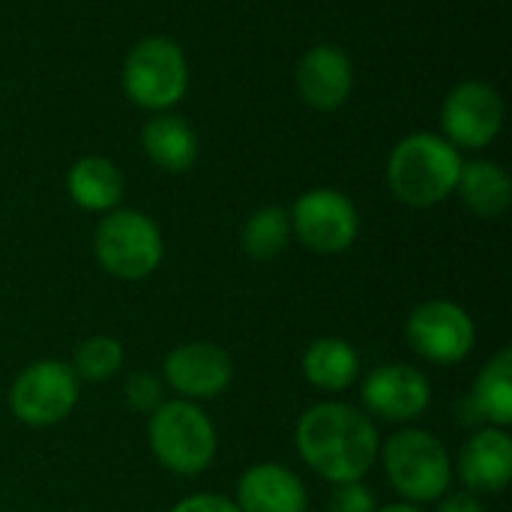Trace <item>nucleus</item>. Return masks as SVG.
<instances>
[{"label": "nucleus", "instance_id": "nucleus-1", "mask_svg": "<svg viewBox=\"0 0 512 512\" xmlns=\"http://www.w3.org/2000/svg\"><path fill=\"white\" fill-rule=\"evenodd\" d=\"M297 450L303 462L327 483L363 480L381 450V438L369 414L345 402H321L297 423Z\"/></svg>", "mask_w": 512, "mask_h": 512}, {"label": "nucleus", "instance_id": "nucleus-2", "mask_svg": "<svg viewBox=\"0 0 512 512\" xmlns=\"http://www.w3.org/2000/svg\"><path fill=\"white\" fill-rule=\"evenodd\" d=\"M462 153L438 132L405 135L387 159L390 192L417 210H429L456 192L462 174Z\"/></svg>", "mask_w": 512, "mask_h": 512}, {"label": "nucleus", "instance_id": "nucleus-3", "mask_svg": "<svg viewBox=\"0 0 512 512\" xmlns=\"http://www.w3.org/2000/svg\"><path fill=\"white\" fill-rule=\"evenodd\" d=\"M147 438L159 465L180 477H195L207 471L216 459L219 444L210 417L186 399L162 402L150 414Z\"/></svg>", "mask_w": 512, "mask_h": 512}, {"label": "nucleus", "instance_id": "nucleus-4", "mask_svg": "<svg viewBox=\"0 0 512 512\" xmlns=\"http://www.w3.org/2000/svg\"><path fill=\"white\" fill-rule=\"evenodd\" d=\"M378 453L390 486L408 504H426L447 495L453 483V462L432 432L402 429Z\"/></svg>", "mask_w": 512, "mask_h": 512}, {"label": "nucleus", "instance_id": "nucleus-5", "mask_svg": "<svg viewBox=\"0 0 512 512\" xmlns=\"http://www.w3.org/2000/svg\"><path fill=\"white\" fill-rule=\"evenodd\" d=\"M123 93L144 111H171L189 87V63L177 39L144 36L123 60Z\"/></svg>", "mask_w": 512, "mask_h": 512}, {"label": "nucleus", "instance_id": "nucleus-6", "mask_svg": "<svg viewBox=\"0 0 512 512\" xmlns=\"http://www.w3.org/2000/svg\"><path fill=\"white\" fill-rule=\"evenodd\" d=\"M93 252L105 273L123 282H138L162 264L165 243L159 225L150 216H144L141 210L117 207L99 222Z\"/></svg>", "mask_w": 512, "mask_h": 512}, {"label": "nucleus", "instance_id": "nucleus-7", "mask_svg": "<svg viewBox=\"0 0 512 512\" xmlns=\"http://www.w3.org/2000/svg\"><path fill=\"white\" fill-rule=\"evenodd\" d=\"M288 216L291 234L315 255H339L351 249L360 234V213L354 201L339 189L303 192Z\"/></svg>", "mask_w": 512, "mask_h": 512}, {"label": "nucleus", "instance_id": "nucleus-8", "mask_svg": "<svg viewBox=\"0 0 512 512\" xmlns=\"http://www.w3.org/2000/svg\"><path fill=\"white\" fill-rule=\"evenodd\" d=\"M78 405V375L69 363L39 360L30 363L12 384L9 408L12 414L33 429L63 423Z\"/></svg>", "mask_w": 512, "mask_h": 512}, {"label": "nucleus", "instance_id": "nucleus-9", "mask_svg": "<svg viewBox=\"0 0 512 512\" xmlns=\"http://www.w3.org/2000/svg\"><path fill=\"white\" fill-rule=\"evenodd\" d=\"M504 129V99L489 81L456 84L441 105V132L456 150H483Z\"/></svg>", "mask_w": 512, "mask_h": 512}, {"label": "nucleus", "instance_id": "nucleus-10", "mask_svg": "<svg viewBox=\"0 0 512 512\" xmlns=\"http://www.w3.org/2000/svg\"><path fill=\"white\" fill-rule=\"evenodd\" d=\"M408 345L429 363L453 366L462 363L477 342L471 315L453 300L420 303L405 324Z\"/></svg>", "mask_w": 512, "mask_h": 512}, {"label": "nucleus", "instance_id": "nucleus-11", "mask_svg": "<svg viewBox=\"0 0 512 512\" xmlns=\"http://www.w3.org/2000/svg\"><path fill=\"white\" fill-rule=\"evenodd\" d=\"M360 402L372 417L390 423H411L420 414H426L432 402V387L429 378L414 366H381L363 381Z\"/></svg>", "mask_w": 512, "mask_h": 512}, {"label": "nucleus", "instance_id": "nucleus-12", "mask_svg": "<svg viewBox=\"0 0 512 512\" xmlns=\"http://www.w3.org/2000/svg\"><path fill=\"white\" fill-rule=\"evenodd\" d=\"M162 372L168 387L177 390L186 402H204L228 390L234 378V363L213 342H186L168 351Z\"/></svg>", "mask_w": 512, "mask_h": 512}, {"label": "nucleus", "instance_id": "nucleus-13", "mask_svg": "<svg viewBox=\"0 0 512 512\" xmlns=\"http://www.w3.org/2000/svg\"><path fill=\"white\" fill-rule=\"evenodd\" d=\"M294 84L300 99L315 111H336L348 102L354 90V66L351 57L330 42L312 45L294 72Z\"/></svg>", "mask_w": 512, "mask_h": 512}, {"label": "nucleus", "instance_id": "nucleus-14", "mask_svg": "<svg viewBox=\"0 0 512 512\" xmlns=\"http://www.w3.org/2000/svg\"><path fill=\"white\" fill-rule=\"evenodd\" d=\"M512 477V441L507 429H480L459 453V480L471 495L504 492Z\"/></svg>", "mask_w": 512, "mask_h": 512}, {"label": "nucleus", "instance_id": "nucleus-15", "mask_svg": "<svg viewBox=\"0 0 512 512\" xmlns=\"http://www.w3.org/2000/svg\"><path fill=\"white\" fill-rule=\"evenodd\" d=\"M240 512H306L309 495L303 480L276 462H261L249 468L237 483Z\"/></svg>", "mask_w": 512, "mask_h": 512}, {"label": "nucleus", "instance_id": "nucleus-16", "mask_svg": "<svg viewBox=\"0 0 512 512\" xmlns=\"http://www.w3.org/2000/svg\"><path fill=\"white\" fill-rule=\"evenodd\" d=\"M141 147L147 159L168 174L189 171L201 153L195 126L174 111H159L141 126Z\"/></svg>", "mask_w": 512, "mask_h": 512}, {"label": "nucleus", "instance_id": "nucleus-17", "mask_svg": "<svg viewBox=\"0 0 512 512\" xmlns=\"http://www.w3.org/2000/svg\"><path fill=\"white\" fill-rule=\"evenodd\" d=\"M69 198L90 213H111L120 207L126 183L120 168L105 156H81L66 174Z\"/></svg>", "mask_w": 512, "mask_h": 512}, {"label": "nucleus", "instance_id": "nucleus-18", "mask_svg": "<svg viewBox=\"0 0 512 512\" xmlns=\"http://www.w3.org/2000/svg\"><path fill=\"white\" fill-rule=\"evenodd\" d=\"M456 192L462 204L480 219H498L510 210L512 180L510 174L489 159H474L462 165Z\"/></svg>", "mask_w": 512, "mask_h": 512}, {"label": "nucleus", "instance_id": "nucleus-19", "mask_svg": "<svg viewBox=\"0 0 512 512\" xmlns=\"http://www.w3.org/2000/svg\"><path fill=\"white\" fill-rule=\"evenodd\" d=\"M303 375L318 390L342 393L360 375V354L345 339H336V336L315 339L303 354Z\"/></svg>", "mask_w": 512, "mask_h": 512}, {"label": "nucleus", "instance_id": "nucleus-20", "mask_svg": "<svg viewBox=\"0 0 512 512\" xmlns=\"http://www.w3.org/2000/svg\"><path fill=\"white\" fill-rule=\"evenodd\" d=\"M471 420H486L495 429L512 423V351L501 348L477 375L471 390Z\"/></svg>", "mask_w": 512, "mask_h": 512}, {"label": "nucleus", "instance_id": "nucleus-21", "mask_svg": "<svg viewBox=\"0 0 512 512\" xmlns=\"http://www.w3.org/2000/svg\"><path fill=\"white\" fill-rule=\"evenodd\" d=\"M291 216L285 207L279 204H267L261 210H255L243 231H240V243H243V252L255 261H273L279 258L288 243H291Z\"/></svg>", "mask_w": 512, "mask_h": 512}, {"label": "nucleus", "instance_id": "nucleus-22", "mask_svg": "<svg viewBox=\"0 0 512 512\" xmlns=\"http://www.w3.org/2000/svg\"><path fill=\"white\" fill-rule=\"evenodd\" d=\"M123 345L114 336H90L84 339L75 354H72V372L78 381H108L120 372L123 366Z\"/></svg>", "mask_w": 512, "mask_h": 512}, {"label": "nucleus", "instance_id": "nucleus-23", "mask_svg": "<svg viewBox=\"0 0 512 512\" xmlns=\"http://www.w3.org/2000/svg\"><path fill=\"white\" fill-rule=\"evenodd\" d=\"M126 402H129V408L138 411V414H153V411L165 402L162 381L153 378L150 372H135V375L126 381Z\"/></svg>", "mask_w": 512, "mask_h": 512}, {"label": "nucleus", "instance_id": "nucleus-24", "mask_svg": "<svg viewBox=\"0 0 512 512\" xmlns=\"http://www.w3.org/2000/svg\"><path fill=\"white\" fill-rule=\"evenodd\" d=\"M375 498L372 492L354 480V483H336L333 495H330V512H375Z\"/></svg>", "mask_w": 512, "mask_h": 512}, {"label": "nucleus", "instance_id": "nucleus-25", "mask_svg": "<svg viewBox=\"0 0 512 512\" xmlns=\"http://www.w3.org/2000/svg\"><path fill=\"white\" fill-rule=\"evenodd\" d=\"M171 512H240V507L219 495H192V498H183Z\"/></svg>", "mask_w": 512, "mask_h": 512}, {"label": "nucleus", "instance_id": "nucleus-26", "mask_svg": "<svg viewBox=\"0 0 512 512\" xmlns=\"http://www.w3.org/2000/svg\"><path fill=\"white\" fill-rule=\"evenodd\" d=\"M438 512H486V510H483V504L477 501V495H471V492H456V495H450V498H444V501H441Z\"/></svg>", "mask_w": 512, "mask_h": 512}, {"label": "nucleus", "instance_id": "nucleus-27", "mask_svg": "<svg viewBox=\"0 0 512 512\" xmlns=\"http://www.w3.org/2000/svg\"><path fill=\"white\" fill-rule=\"evenodd\" d=\"M375 512H420L417 510V504H390V507H384V510H375Z\"/></svg>", "mask_w": 512, "mask_h": 512}]
</instances>
